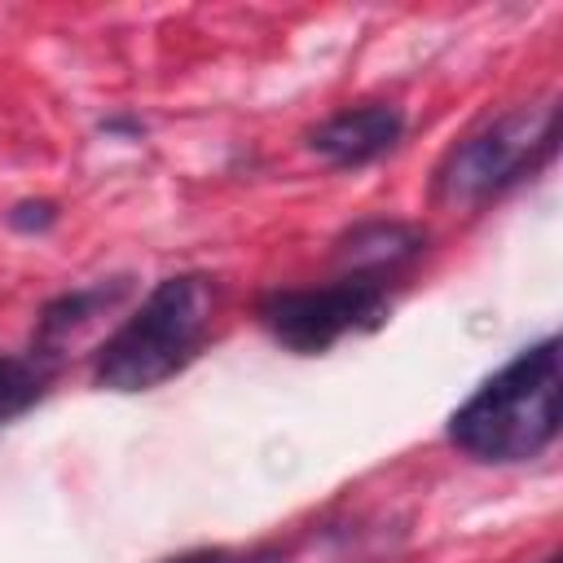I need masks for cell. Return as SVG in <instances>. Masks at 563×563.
Segmentation results:
<instances>
[{
	"label": "cell",
	"instance_id": "1",
	"mask_svg": "<svg viewBox=\"0 0 563 563\" xmlns=\"http://www.w3.org/2000/svg\"><path fill=\"white\" fill-rule=\"evenodd\" d=\"M563 427V356L545 334L488 374L449 418V440L475 462L515 466L541 457Z\"/></svg>",
	"mask_w": 563,
	"mask_h": 563
},
{
	"label": "cell",
	"instance_id": "2",
	"mask_svg": "<svg viewBox=\"0 0 563 563\" xmlns=\"http://www.w3.org/2000/svg\"><path fill=\"white\" fill-rule=\"evenodd\" d=\"M211 325V286L198 273L163 277L141 308L97 347L92 383L106 391H150L176 378Z\"/></svg>",
	"mask_w": 563,
	"mask_h": 563
},
{
	"label": "cell",
	"instance_id": "3",
	"mask_svg": "<svg viewBox=\"0 0 563 563\" xmlns=\"http://www.w3.org/2000/svg\"><path fill=\"white\" fill-rule=\"evenodd\" d=\"M559 150V101L515 106L488 119L479 132L457 141L435 167V202L444 207H479L510 185L537 176Z\"/></svg>",
	"mask_w": 563,
	"mask_h": 563
},
{
	"label": "cell",
	"instance_id": "4",
	"mask_svg": "<svg viewBox=\"0 0 563 563\" xmlns=\"http://www.w3.org/2000/svg\"><path fill=\"white\" fill-rule=\"evenodd\" d=\"M391 299H387V282L378 277H356L343 273L325 286H286V290H268L255 308L260 325L290 352L299 356H317L330 352L339 339L347 334H369L387 321Z\"/></svg>",
	"mask_w": 563,
	"mask_h": 563
},
{
	"label": "cell",
	"instance_id": "5",
	"mask_svg": "<svg viewBox=\"0 0 563 563\" xmlns=\"http://www.w3.org/2000/svg\"><path fill=\"white\" fill-rule=\"evenodd\" d=\"M405 136V110L391 101H365L334 110L308 132V150L330 167H365L391 154Z\"/></svg>",
	"mask_w": 563,
	"mask_h": 563
},
{
	"label": "cell",
	"instance_id": "6",
	"mask_svg": "<svg viewBox=\"0 0 563 563\" xmlns=\"http://www.w3.org/2000/svg\"><path fill=\"white\" fill-rule=\"evenodd\" d=\"M422 246H427V233L409 220H361L334 242V260L343 264V273L387 282V273L418 260Z\"/></svg>",
	"mask_w": 563,
	"mask_h": 563
},
{
	"label": "cell",
	"instance_id": "7",
	"mask_svg": "<svg viewBox=\"0 0 563 563\" xmlns=\"http://www.w3.org/2000/svg\"><path fill=\"white\" fill-rule=\"evenodd\" d=\"M128 290V277H110V282H97V286H79V290H66L57 295L44 312H40V330H35V352L40 356H57V347L66 339H75L101 308H110L119 295Z\"/></svg>",
	"mask_w": 563,
	"mask_h": 563
},
{
	"label": "cell",
	"instance_id": "8",
	"mask_svg": "<svg viewBox=\"0 0 563 563\" xmlns=\"http://www.w3.org/2000/svg\"><path fill=\"white\" fill-rule=\"evenodd\" d=\"M53 365L57 361L40 356L35 347H31V356H0V422L22 418L48 391Z\"/></svg>",
	"mask_w": 563,
	"mask_h": 563
},
{
	"label": "cell",
	"instance_id": "9",
	"mask_svg": "<svg viewBox=\"0 0 563 563\" xmlns=\"http://www.w3.org/2000/svg\"><path fill=\"white\" fill-rule=\"evenodd\" d=\"M4 224H9V229H18V233H44V229H53V224H57V202H48V198L13 202V207L4 211Z\"/></svg>",
	"mask_w": 563,
	"mask_h": 563
},
{
	"label": "cell",
	"instance_id": "10",
	"mask_svg": "<svg viewBox=\"0 0 563 563\" xmlns=\"http://www.w3.org/2000/svg\"><path fill=\"white\" fill-rule=\"evenodd\" d=\"M167 563H238L229 550H189V554H176Z\"/></svg>",
	"mask_w": 563,
	"mask_h": 563
},
{
	"label": "cell",
	"instance_id": "11",
	"mask_svg": "<svg viewBox=\"0 0 563 563\" xmlns=\"http://www.w3.org/2000/svg\"><path fill=\"white\" fill-rule=\"evenodd\" d=\"M101 132H128V136H141L145 123H141V119H128V114H114V119H101Z\"/></svg>",
	"mask_w": 563,
	"mask_h": 563
},
{
	"label": "cell",
	"instance_id": "12",
	"mask_svg": "<svg viewBox=\"0 0 563 563\" xmlns=\"http://www.w3.org/2000/svg\"><path fill=\"white\" fill-rule=\"evenodd\" d=\"M541 563H559V554H545V559H541Z\"/></svg>",
	"mask_w": 563,
	"mask_h": 563
}]
</instances>
